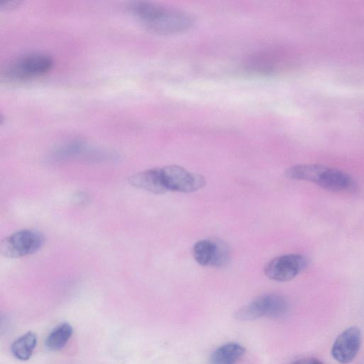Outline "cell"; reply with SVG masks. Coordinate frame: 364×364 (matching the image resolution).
I'll use <instances>...</instances> for the list:
<instances>
[{"instance_id":"1","label":"cell","mask_w":364,"mask_h":364,"mask_svg":"<svg viewBox=\"0 0 364 364\" xmlns=\"http://www.w3.org/2000/svg\"><path fill=\"white\" fill-rule=\"evenodd\" d=\"M129 9L146 28L159 34L181 33L194 23L193 17L186 11L150 1H135Z\"/></svg>"},{"instance_id":"2","label":"cell","mask_w":364,"mask_h":364,"mask_svg":"<svg viewBox=\"0 0 364 364\" xmlns=\"http://www.w3.org/2000/svg\"><path fill=\"white\" fill-rule=\"evenodd\" d=\"M286 176L291 179L314 183L331 191H353L356 187L353 178L336 168L317 164H298L288 168Z\"/></svg>"},{"instance_id":"3","label":"cell","mask_w":364,"mask_h":364,"mask_svg":"<svg viewBox=\"0 0 364 364\" xmlns=\"http://www.w3.org/2000/svg\"><path fill=\"white\" fill-rule=\"evenodd\" d=\"M53 65V58L44 53H29L9 63L1 72V79L7 82H21L42 76Z\"/></svg>"},{"instance_id":"4","label":"cell","mask_w":364,"mask_h":364,"mask_svg":"<svg viewBox=\"0 0 364 364\" xmlns=\"http://www.w3.org/2000/svg\"><path fill=\"white\" fill-rule=\"evenodd\" d=\"M288 309V303L283 296L277 294H266L239 309L235 313V318L241 321L264 317L277 318L283 317Z\"/></svg>"},{"instance_id":"5","label":"cell","mask_w":364,"mask_h":364,"mask_svg":"<svg viewBox=\"0 0 364 364\" xmlns=\"http://www.w3.org/2000/svg\"><path fill=\"white\" fill-rule=\"evenodd\" d=\"M43 242V235L39 232L23 230L2 240L0 252L9 258H18L36 252Z\"/></svg>"},{"instance_id":"6","label":"cell","mask_w":364,"mask_h":364,"mask_svg":"<svg viewBox=\"0 0 364 364\" xmlns=\"http://www.w3.org/2000/svg\"><path fill=\"white\" fill-rule=\"evenodd\" d=\"M307 266V259L300 254L277 257L265 266L264 272L270 279L287 282L299 274Z\"/></svg>"},{"instance_id":"7","label":"cell","mask_w":364,"mask_h":364,"mask_svg":"<svg viewBox=\"0 0 364 364\" xmlns=\"http://www.w3.org/2000/svg\"><path fill=\"white\" fill-rule=\"evenodd\" d=\"M161 172L168 191L191 193L202 188L205 184V179L203 176L191 173L177 165L161 168Z\"/></svg>"},{"instance_id":"8","label":"cell","mask_w":364,"mask_h":364,"mask_svg":"<svg viewBox=\"0 0 364 364\" xmlns=\"http://www.w3.org/2000/svg\"><path fill=\"white\" fill-rule=\"evenodd\" d=\"M361 343V333L355 326H351L341 333L335 339L332 348L333 358L340 363L351 362L359 351Z\"/></svg>"},{"instance_id":"9","label":"cell","mask_w":364,"mask_h":364,"mask_svg":"<svg viewBox=\"0 0 364 364\" xmlns=\"http://www.w3.org/2000/svg\"><path fill=\"white\" fill-rule=\"evenodd\" d=\"M129 182L133 186L156 194H162L166 189L161 176V168L146 170L132 175Z\"/></svg>"},{"instance_id":"10","label":"cell","mask_w":364,"mask_h":364,"mask_svg":"<svg viewBox=\"0 0 364 364\" xmlns=\"http://www.w3.org/2000/svg\"><path fill=\"white\" fill-rule=\"evenodd\" d=\"M245 353V348L237 343H228L215 350L210 357V364H235Z\"/></svg>"},{"instance_id":"11","label":"cell","mask_w":364,"mask_h":364,"mask_svg":"<svg viewBox=\"0 0 364 364\" xmlns=\"http://www.w3.org/2000/svg\"><path fill=\"white\" fill-rule=\"evenodd\" d=\"M73 332L68 323H63L55 326L46 339L45 346L50 351L62 349L70 340Z\"/></svg>"},{"instance_id":"12","label":"cell","mask_w":364,"mask_h":364,"mask_svg":"<svg viewBox=\"0 0 364 364\" xmlns=\"http://www.w3.org/2000/svg\"><path fill=\"white\" fill-rule=\"evenodd\" d=\"M37 337L33 332H27L15 340L11 346V352L18 360H28L36 348Z\"/></svg>"},{"instance_id":"13","label":"cell","mask_w":364,"mask_h":364,"mask_svg":"<svg viewBox=\"0 0 364 364\" xmlns=\"http://www.w3.org/2000/svg\"><path fill=\"white\" fill-rule=\"evenodd\" d=\"M196 261L202 266L212 265L215 254L214 239L198 241L193 250Z\"/></svg>"},{"instance_id":"14","label":"cell","mask_w":364,"mask_h":364,"mask_svg":"<svg viewBox=\"0 0 364 364\" xmlns=\"http://www.w3.org/2000/svg\"><path fill=\"white\" fill-rule=\"evenodd\" d=\"M214 240L215 243V254L211 266L216 267H224L230 261V250L225 242L218 239H214Z\"/></svg>"},{"instance_id":"15","label":"cell","mask_w":364,"mask_h":364,"mask_svg":"<svg viewBox=\"0 0 364 364\" xmlns=\"http://www.w3.org/2000/svg\"><path fill=\"white\" fill-rule=\"evenodd\" d=\"M20 3L18 1H1L0 2V9L11 10L17 7Z\"/></svg>"},{"instance_id":"16","label":"cell","mask_w":364,"mask_h":364,"mask_svg":"<svg viewBox=\"0 0 364 364\" xmlns=\"http://www.w3.org/2000/svg\"><path fill=\"white\" fill-rule=\"evenodd\" d=\"M291 364H323L319 360L316 358H303L298 360L294 361Z\"/></svg>"}]
</instances>
